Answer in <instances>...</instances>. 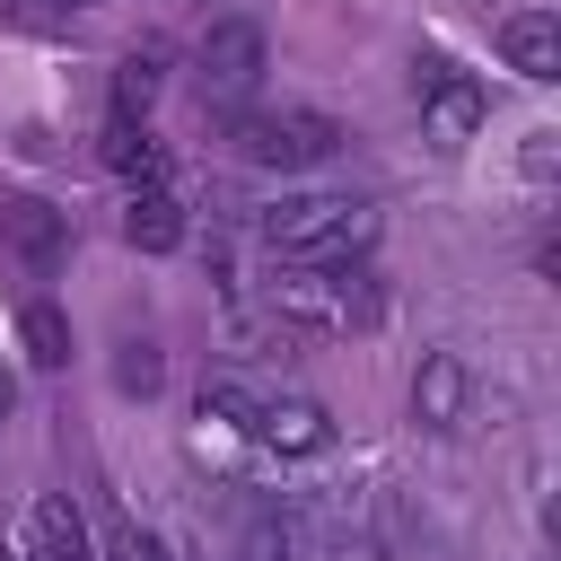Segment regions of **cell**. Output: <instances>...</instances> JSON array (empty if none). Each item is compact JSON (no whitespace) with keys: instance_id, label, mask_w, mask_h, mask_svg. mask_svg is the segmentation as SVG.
Here are the masks:
<instances>
[{"instance_id":"d6986e66","label":"cell","mask_w":561,"mask_h":561,"mask_svg":"<svg viewBox=\"0 0 561 561\" xmlns=\"http://www.w3.org/2000/svg\"><path fill=\"white\" fill-rule=\"evenodd\" d=\"M0 421H9V377H0Z\"/></svg>"},{"instance_id":"2e32d148","label":"cell","mask_w":561,"mask_h":561,"mask_svg":"<svg viewBox=\"0 0 561 561\" xmlns=\"http://www.w3.org/2000/svg\"><path fill=\"white\" fill-rule=\"evenodd\" d=\"M202 412H219V421H237V430H254V412H263V394L245 386V377H202Z\"/></svg>"},{"instance_id":"9c48e42d","label":"cell","mask_w":561,"mask_h":561,"mask_svg":"<svg viewBox=\"0 0 561 561\" xmlns=\"http://www.w3.org/2000/svg\"><path fill=\"white\" fill-rule=\"evenodd\" d=\"M465 403H473L465 359H456V351H430L421 377H412V421H430V430H465Z\"/></svg>"},{"instance_id":"8992f818","label":"cell","mask_w":561,"mask_h":561,"mask_svg":"<svg viewBox=\"0 0 561 561\" xmlns=\"http://www.w3.org/2000/svg\"><path fill=\"white\" fill-rule=\"evenodd\" d=\"M0 245L44 280V272H61V254H70V219H61L53 202H35V193H9V202H0Z\"/></svg>"},{"instance_id":"e0dca14e","label":"cell","mask_w":561,"mask_h":561,"mask_svg":"<svg viewBox=\"0 0 561 561\" xmlns=\"http://www.w3.org/2000/svg\"><path fill=\"white\" fill-rule=\"evenodd\" d=\"M105 561H167V543H158L149 526H131V517H114V526H105Z\"/></svg>"},{"instance_id":"277c9868","label":"cell","mask_w":561,"mask_h":561,"mask_svg":"<svg viewBox=\"0 0 561 561\" xmlns=\"http://www.w3.org/2000/svg\"><path fill=\"white\" fill-rule=\"evenodd\" d=\"M228 508H237V526H228V561H307V526H298L289 500H272V491H237Z\"/></svg>"},{"instance_id":"ffe728a7","label":"cell","mask_w":561,"mask_h":561,"mask_svg":"<svg viewBox=\"0 0 561 561\" xmlns=\"http://www.w3.org/2000/svg\"><path fill=\"white\" fill-rule=\"evenodd\" d=\"M0 561H18V552H9V543H0Z\"/></svg>"},{"instance_id":"ba28073f","label":"cell","mask_w":561,"mask_h":561,"mask_svg":"<svg viewBox=\"0 0 561 561\" xmlns=\"http://www.w3.org/2000/svg\"><path fill=\"white\" fill-rule=\"evenodd\" d=\"M500 53H508V70L517 79H561V18L552 9H508L500 18Z\"/></svg>"},{"instance_id":"3957f363","label":"cell","mask_w":561,"mask_h":561,"mask_svg":"<svg viewBox=\"0 0 561 561\" xmlns=\"http://www.w3.org/2000/svg\"><path fill=\"white\" fill-rule=\"evenodd\" d=\"M193 88H202L210 114H237V105L263 88V26H254V18H219V26L202 35V53H193Z\"/></svg>"},{"instance_id":"ac0fdd59","label":"cell","mask_w":561,"mask_h":561,"mask_svg":"<svg viewBox=\"0 0 561 561\" xmlns=\"http://www.w3.org/2000/svg\"><path fill=\"white\" fill-rule=\"evenodd\" d=\"M324 561H386V543H377V535H333Z\"/></svg>"},{"instance_id":"8fae6325","label":"cell","mask_w":561,"mask_h":561,"mask_svg":"<svg viewBox=\"0 0 561 561\" xmlns=\"http://www.w3.org/2000/svg\"><path fill=\"white\" fill-rule=\"evenodd\" d=\"M123 237H131L140 254H175V245H184V202H175L167 184H140V193L123 202Z\"/></svg>"},{"instance_id":"7c38bea8","label":"cell","mask_w":561,"mask_h":561,"mask_svg":"<svg viewBox=\"0 0 561 561\" xmlns=\"http://www.w3.org/2000/svg\"><path fill=\"white\" fill-rule=\"evenodd\" d=\"M105 167L131 175V184H158V175H167V149H158V131H149L140 114H114V123H105Z\"/></svg>"},{"instance_id":"5bb4252c","label":"cell","mask_w":561,"mask_h":561,"mask_svg":"<svg viewBox=\"0 0 561 561\" xmlns=\"http://www.w3.org/2000/svg\"><path fill=\"white\" fill-rule=\"evenodd\" d=\"M158 88H167V61H158L149 44H131V53H123V70H114V114H149V105H158Z\"/></svg>"},{"instance_id":"4fadbf2b","label":"cell","mask_w":561,"mask_h":561,"mask_svg":"<svg viewBox=\"0 0 561 561\" xmlns=\"http://www.w3.org/2000/svg\"><path fill=\"white\" fill-rule=\"evenodd\" d=\"M18 342H26V359L53 377V368H70V316L53 307V298H26V316H18Z\"/></svg>"},{"instance_id":"7a4b0ae2","label":"cell","mask_w":561,"mask_h":561,"mask_svg":"<svg viewBox=\"0 0 561 561\" xmlns=\"http://www.w3.org/2000/svg\"><path fill=\"white\" fill-rule=\"evenodd\" d=\"M228 140L245 167H272V175H307L342 149V123L333 114H307V105H237L228 114Z\"/></svg>"},{"instance_id":"5b68a950","label":"cell","mask_w":561,"mask_h":561,"mask_svg":"<svg viewBox=\"0 0 561 561\" xmlns=\"http://www.w3.org/2000/svg\"><path fill=\"white\" fill-rule=\"evenodd\" d=\"M412 96H421V114H430V140L438 149H456V140H473V123H482V79H465L456 61H412Z\"/></svg>"},{"instance_id":"6da1fadb","label":"cell","mask_w":561,"mask_h":561,"mask_svg":"<svg viewBox=\"0 0 561 561\" xmlns=\"http://www.w3.org/2000/svg\"><path fill=\"white\" fill-rule=\"evenodd\" d=\"M263 245L289 254V263H351L377 245V210L359 193H280L263 219Z\"/></svg>"},{"instance_id":"30bf717a","label":"cell","mask_w":561,"mask_h":561,"mask_svg":"<svg viewBox=\"0 0 561 561\" xmlns=\"http://www.w3.org/2000/svg\"><path fill=\"white\" fill-rule=\"evenodd\" d=\"M26 561H96V543H88V517H79V500H35V517H26Z\"/></svg>"},{"instance_id":"9a60e30c","label":"cell","mask_w":561,"mask_h":561,"mask_svg":"<svg viewBox=\"0 0 561 561\" xmlns=\"http://www.w3.org/2000/svg\"><path fill=\"white\" fill-rule=\"evenodd\" d=\"M114 386H123V394H158V386H167V359H158L149 333H123V342H114Z\"/></svg>"},{"instance_id":"52a82bcc","label":"cell","mask_w":561,"mask_h":561,"mask_svg":"<svg viewBox=\"0 0 561 561\" xmlns=\"http://www.w3.org/2000/svg\"><path fill=\"white\" fill-rule=\"evenodd\" d=\"M254 438H263V447H280V456H324V447H333V421H324V403H316V394H263Z\"/></svg>"}]
</instances>
